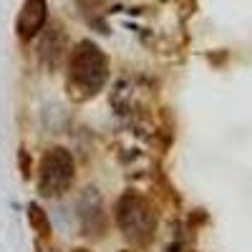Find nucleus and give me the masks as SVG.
Returning <instances> with one entry per match:
<instances>
[{
	"instance_id": "nucleus-3",
	"label": "nucleus",
	"mask_w": 252,
	"mask_h": 252,
	"mask_svg": "<svg viewBox=\"0 0 252 252\" xmlns=\"http://www.w3.org/2000/svg\"><path fill=\"white\" fill-rule=\"evenodd\" d=\"M76 177V164L68 149L53 146L40 157V169H38V192L43 197H61L68 192Z\"/></svg>"
},
{
	"instance_id": "nucleus-2",
	"label": "nucleus",
	"mask_w": 252,
	"mask_h": 252,
	"mask_svg": "<svg viewBox=\"0 0 252 252\" xmlns=\"http://www.w3.org/2000/svg\"><path fill=\"white\" fill-rule=\"evenodd\" d=\"M116 224L131 245H149L157 232V212L152 202L139 192H124L116 202Z\"/></svg>"
},
{
	"instance_id": "nucleus-1",
	"label": "nucleus",
	"mask_w": 252,
	"mask_h": 252,
	"mask_svg": "<svg viewBox=\"0 0 252 252\" xmlns=\"http://www.w3.org/2000/svg\"><path fill=\"white\" fill-rule=\"evenodd\" d=\"M68 81L78 96H96L109 81V58L94 40H81L68 61Z\"/></svg>"
},
{
	"instance_id": "nucleus-8",
	"label": "nucleus",
	"mask_w": 252,
	"mask_h": 252,
	"mask_svg": "<svg viewBox=\"0 0 252 252\" xmlns=\"http://www.w3.org/2000/svg\"><path fill=\"white\" fill-rule=\"evenodd\" d=\"M73 252H89V250H73Z\"/></svg>"
},
{
	"instance_id": "nucleus-6",
	"label": "nucleus",
	"mask_w": 252,
	"mask_h": 252,
	"mask_svg": "<svg viewBox=\"0 0 252 252\" xmlns=\"http://www.w3.org/2000/svg\"><path fill=\"white\" fill-rule=\"evenodd\" d=\"M28 220H31V224L35 227V232H38V235H43V237H48V235H51L48 217L43 215V209H40L35 202H31V204H28Z\"/></svg>"
},
{
	"instance_id": "nucleus-7",
	"label": "nucleus",
	"mask_w": 252,
	"mask_h": 252,
	"mask_svg": "<svg viewBox=\"0 0 252 252\" xmlns=\"http://www.w3.org/2000/svg\"><path fill=\"white\" fill-rule=\"evenodd\" d=\"M31 161H28V152L26 149H20V172H23V177H28L31 172Z\"/></svg>"
},
{
	"instance_id": "nucleus-4",
	"label": "nucleus",
	"mask_w": 252,
	"mask_h": 252,
	"mask_svg": "<svg viewBox=\"0 0 252 252\" xmlns=\"http://www.w3.org/2000/svg\"><path fill=\"white\" fill-rule=\"evenodd\" d=\"M78 220L81 229H86V235H101L106 232V217H103V202L101 194L94 187H89L78 199Z\"/></svg>"
},
{
	"instance_id": "nucleus-5",
	"label": "nucleus",
	"mask_w": 252,
	"mask_h": 252,
	"mask_svg": "<svg viewBox=\"0 0 252 252\" xmlns=\"http://www.w3.org/2000/svg\"><path fill=\"white\" fill-rule=\"evenodd\" d=\"M46 20H48V3L46 0H26L20 13H18V20H15L18 38L20 40L35 38L40 31H43Z\"/></svg>"
}]
</instances>
